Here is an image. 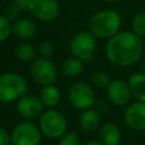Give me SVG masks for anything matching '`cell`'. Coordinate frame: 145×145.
<instances>
[{
    "label": "cell",
    "instance_id": "cell-4",
    "mask_svg": "<svg viewBox=\"0 0 145 145\" xmlns=\"http://www.w3.org/2000/svg\"><path fill=\"white\" fill-rule=\"evenodd\" d=\"M39 127L42 133L48 138L59 139L68 129V122L66 117L59 111L53 109H48L43 111L39 118Z\"/></svg>",
    "mask_w": 145,
    "mask_h": 145
},
{
    "label": "cell",
    "instance_id": "cell-17",
    "mask_svg": "<svg viewBox=\"0 0 145 145\" xmlns=\"http://www.w3.org/2000/svg\"><path fill=\"white\" fill-rule=\"evenodd\" d=\"M127 82L133 97L137 101L145 102V75L140 71L134 72L129 76Z\"/></svg>",
    "mask_w": 145,
    "mask_h": 145
},
{
    "label": "cell",
    "instance_id": "cell-24",
    "mask_svg": "<svg viewBox=\"0 0 145 145\" xmlns=\"http://www.w3.org/2000/svg\"><path fill=\"white\" fill-rule=\"evenodd\" d=\"M20 14H22V10L12 2L11 5H9V6H7V7L5 8L2 15H3L8 20H10V22L12 23V22H15L16 19H18V18L20 17Z\"/></svg>",
    "mask_w": 145,
    "mask_h": 145
},
{
    "label": "cell",
    "instance_id": "cell-2",
    "mask_svg": "<svg viewBox=\"0 0 145 145\" xmlns=\"http://www.w3.org/2000/svg\"><path fill=\"white\" fill-rule=\"evenodd\" d=\"M121 16L113 9H103L94 12L88 22V31L96 37L102 40H109L120 32Z\"/></svg>",
    "mask_w": 145,
    "mask_h": 145
},
{
    "label": "cell",
    "instance_id": "cell-12",
    "mask_svg": "<svg viewBox=\"0 0 145 145\" xmlns=\"http://www.w3.org/2000/svg\"><path fill=\"white\" fill-rule=\"evenodd\" d=\"M125 123L135 131H145V102L136 101L126 108L123 112Z\"/></svg>",
    "mask_w": 145,
    "mask_h": 145
},
{
    "label": "cell",
    "instance_id": "cell-18",
    "mask_svg": "<svg viewBox=\"0 0 145 145\" xmlns=\"http://www.w3.org/2000/svg\"><path fill=\"white\" fill-rule=\"evenodd\" d=\"M36 54L37 50L28 41H20L14 48V57L20 62H32Z\"/></svg>",
    "mask_w": 145,
    "mask_h": 145
},
{
    "label": "cell",
    "instance_id": "cell-7",
    "mask_svg": "<svg viewBox=\"0 0 145 145\" xmlns=\"http://www.w3.org/2000/svg\"><path fill=\"white\" fill-rule=\"evenodd\" d=\"M68 99L75 109L84 111L91 109L95 104V92L91 84L78 80L72 83L69 87Z\"/></svg>",
    "mask_w": 145,
    "mask_h": 145
},
{
    "label": "cell",
    "instance_id": "cell-20",
    "mask_svg": "<svg viewBox=\"0 0 145 145\" xmlns=\"http://www.w3.org/2000/svg\"><path fill=\"white\" fill-rule=\"evenodd\" d=\"M131 31L140 39L145 37V11L136 14L131 20Z\"/></svg>",
    "mask_w": 145,
    "mask_h": 145
},
{
    "label": "cell",
    "instance_id": "cell-23",
    "mask_svg": "<svg viewBox=\"0 0 145 145\" xmlns=\"http://www.w3.org/2000/svg\"><path fill=\"white\" fill-rule=\"evenodd\" d=\"M37 54L39 57H42V58H48L50 59L53 54H54V44L49 41V40H44L42 42H40L39 46H37Z\"/></svg>",
    "mask_w": 145,
    "mask_h": 145
},
{
    "label": "cell",
    "instance_id": "cell-11",
    "mask_svg": "<svg viewBox=\"0 0 145 145\" xmlns=\"http://www.w3.org/2000/svg\"><path fill=\"white\" fill-rule=\"evenodd\" d=\"M106 96L112 104L117 106H123L130 102L133 95L128 82L120 78H114L111 79L106 86Z\"/></svg>",
    "mask_w": 145,
    "mask_h": 145
},
{
    "label": "cell",
    "instance_id": "cell-6",
    "mask_svg": "<svg viewBox=\"0 0 145 145\" xmlns=\"http://www.w3.org/2000/svg\"><path fill=\"white\" fill-rule=\"evenodd\" d=\"M41 140L42 133L40 127L31 120L18 122L10 133L11 145H40Z\"/></svg>",
    "mask_w": 145,
    "mask_h": 145
},
{
    "label": "cell",
    "instance_id": "cell-27",
    "mask_svg": "<svg viewBox=\"0 0 145 145\" xmlns=\"http://www.w3.org/2000/svg\"><path fill=\"white\" fill-rule=\"evenodd\" d=\"M29 1H31V0H14L12 2H14L22 11H26V10H28Z\"/></svg>",
    "mask_w": 145,
    "mask_h": 145
},
{
    "label": "cell",
    "instance_id": "cell-14",
    "mask_svg": "<svg viewBox=\"0 0 145 145\" xmlns=\"http://www.w3.org/2000/svg\"><path fill=\"white\" fill-rule=\"evenodd\" d=\"M99 139L102 145H119L121 130L116 123L106 122L99 130Z\"/></svg>",
    "mask_w": 145,
    "mask_h": 145
},
{
    "label": "cell",
    "instance_id": "cell-19",
    "mask_svg": "<svg viewBox=\"0 0 145 145\" xmlns=\"http://www.w3.org/2000/svg\"><path fill=\"white\" fill-rule=\"evenodd\" d=\"M60 70L65 77H68V78L78 77L84 70V61L72 56L68 57L62 61Z\"/></svg>",
    "mask_w": 145,
    "mask_h": 145
},
{
    "label": "cell",
    "instance_id": "cell-30",
    "mask_svg": "<svg viewBox=\"0 0 145 145\" xmlns=\"http://www.w3.org/2000/svg\"><path fill=\"white\" fill-rule=\"evenodd\" d=\"M108 2H116V1H118V0H106Z\"/></svg>",
    "mask_w": 145,
    "mask_h": 145
},
{
    "label": "cell",
    "instance_id": "cell-15",
    "mask_svg": "<svg viewBox=\"0 0 145 145\" xmlns=\"http://www.w3.org/2000/svg\"><path fill=\"white\" fill-rule=\"evenodd\" d=\"M39 96L45 108L53 109L59 104L61 100V92L58 86H56L54 84H50L42 86Z\"/></svg>",
    "mask_w": 145,
    "mask_h": 145
},
{
    "label": "cell",
    "instance_id": "cell-28",
    "mask_svg": "<svg viewBox=\"0 0 145 145\" xmlns=\"http://www.w3.org/2000/svg\"><path fill=\"white\" fill-rule=\"evenodd\" d=\"M80 145H102L100 140H88L84 144H80Z\"/></svg>",
    "mask_w": 145,
    "mask_h": 145
},
{
    "label": "cell",
    "instance_id": "cell-1",
    "mask_svg": "<svg viewBox=\"0 0 145 145\" xmlns=\"http://www.w3.org/2000/svg\"><path fill=\"white\" fill-rule=\"evenodd\" d=\"M145 45L133 31H120L105 44V57L114 66L127 68L136 65L143 56Z\"/></svg>",
    "mask_w": 145,
    "mask_h": 145
},
{
    "label": "cell",
    "instance_id": "cell-9",
    "mask_svg": "<svg viewBox=\"0 0 145 145\" xmlns=\"http://www.w3.org/2000/svg\"><path fill=\"white\" fill-rule=\"evenodd\" d=\"M28 11L37 20L50 23L58 18L60 14V5L58 0H31Z\"/></svg>",
    "mask_w": 145,
    "mask_h": 145
},
{
    "label": "cell",
    "instance_id": "cell-26",
    "mask_svg": "<svg viewBox=\"0 0 145 145\" xmlns=\"http://www.w3.org/2000/svg\"><path fill=\"white\" fill-rule=\"evenodd\" d=\"M10 144V134L7 129L0 127V145H9Z\"/></svg>",
    "mask_w": 145,
    "mask_h": 145
},
{
    "label": "cell",
    "instance_id": "cell-8",
    "mask_svg": "<svg viewBox=\"0 0 145 145\" xmlns=\"http://www.w3.org/2000/svg\"><path fill=\"white\" fill-rule=\"evenodd\" d=\"M29 74L36 84L44 86L54 84L58 77V68L51 59L39 57L31 62Z\"/></svg>",
    "mask_w": 145,
    "mask_h": 145
},
{
    "label": "cell",
    "instance_id": "cell-10",
    "mask_svg": "<svg viewBox=\"0 0 145 145\" xmlns=\"http://www.w3.org/2000/svg\"><path fill=\"white\" fill-rule=\"evenodd\" d=\"M16 110L20 117L25 120H34L41 117L43 113L44 105L41 102L39 95L35 94H25L19 100L16 101Z\"/></svg>",
    "mask_w": 145,
    "mask_h": 145
},
{
    "label": "cell",
    "instance_id": "cell-29",
    "mask_svg": "<svg viewBox=\"0 0 145 145\" xmlns=\"http://www.w3.org/2000/svg\"><path fill=\"white\" fill-rule=\"evenodd\" d=\"M140 72H143V74L145 75V63H144V65L140 67Z\"/></svg>",
    "mask_w": 145,
    "mask_h": 145
},
{
    "label": "cell",
    "instance_id": "cell-25",
    "mask_svg": "<svg viewBox=\"0 0 145 145\" xmlns=\"http://www.w3.org/2000/svg\"><path fill=\"white\" fill-rule=\"evenodd\" d=\"M59 145H80L79 137L75 133L67 131L59 138Z\"/></svg>",
    "mask_w": 145,
    "mask_h": 145
},
{
    "label": "cell",
    "instance_id": "cell-16",
    "mask_svg": "<svg viewBox=\"0 0 145 145\" xmlns=\"http://www.w3.org/2000/svg\"><path fill=\"white\" fill-rule=\"evenodd\" d=\"M78 125L82 131L84 133H92L94 131L99 125H100V114L96 110L94 109H87L82 111L79 119H78Z\"/></svg>",
    "mask_w": 145,
    "mask_h": 145
},
{
    "label": "cell",
    "instance_id": "cell-5",
    "mask_svg": "<svg viewBox=\"0 0 145 145\" xmlns=\"http://www.w3.org/2000/svg\"><path fill=\"white\" fill-rule=\"evenodd\" d=\"M69 50L72 57L82 61H89L96 51V37L88 29L80 31L71 37Z\"/></svg>",
    "mask_w": 145,
    "mask_h": 145
},
{
    "label": "cell",
    "instance_id": "cell-21",
    "mask_svg": "<svg viewBox=\"0 0 145 145\" xmlns=\"http://www.w3.org/2000/svg\"><path fill=\"white\" fill-rule=\"evenodd\" d=\"M91 82L97 88H106V86L111 82V78L106 71L96 70L91 75Z\"/></svg>",
    "mask_w": 145,
    "mask_h": 145
},
{
    "label": "cell",
    "instance_id": "cell-3",
    "mask_svg": "<svg viewBox=\"0 0 145 145\" xmlns=\"http://www.w3.org/2000/svg\"><path fill=\"white\" fill-rule=\"evenodd\" d=\"M28 83L18 72L7 71L0 75V102L11 103L27 93Z\"/></svg>",
    "mask_w": 145,
    "mask_h": 145
},
{
    "label": "cell",
    "instance_id": "cell-13",
    "mask_svg": "<svg viewBox=\"0 0 145 145\" xmlns=\"http://www.w3.org/2000/svg\"><path fill=\"white\" fill-rule=\"evenodd\" d=\"M37 33L36 24L26 17H19L12 22V34L20 41H29Z\"/></svg>",
    "mask_w": 145,
    "mask_h": 145
},
{
    "label": "cell",
    "instance_id": "cell-22",
    "mask_svg": "<svg viewBox=\"0 0 145 145\" xmlns=\"http://www.w3.org/2000/svg\"><path fill=\"white\" fill-rule=\"evenodd\" d=\"M12 34V23L0 14V43L7 41Z\"/></svg>",
    "mask_w": 145,
    "mask_h": 145
}]
</instances>
